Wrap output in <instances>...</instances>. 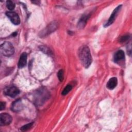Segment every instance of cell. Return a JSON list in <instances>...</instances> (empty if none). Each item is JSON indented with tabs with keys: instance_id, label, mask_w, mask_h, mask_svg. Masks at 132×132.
<instances>
[{
	"instance_id": "8fae6325",
	"label": "cell",
	"mask_w": 132,
	"mask_h": 132,
	"mask_svg": "<svg viewBox=\"0 0 132 132\" xmlns=\"http://www.w3.org/2000/svg\"><path fill=\"white\" fill-rule=\"evenodd\" d=\"M56 24L55 23H52L50 24L46 28H45V30L43 31L42 32V35L43 34V36H46V35L50 34L52 31H54L55 29H56L57 26H56Z\"/></svg>"
},
{
	"instance_id": "4fadbf2b",
	"label": "cell",
	"mask_w": 132,
	"mask_h": 132,
	"mask_svg": "<svg viewBox=\"0 0 132 132\" xmlns=\"http://www.w3.org/2000/svg\"><path fill=\"white\" fill-rule=\"evenodd\" d=\"M72 89V86L70 85H68L67 86H66L65 87V88L63 89V91H62V92H61L62 95H67V94H68L70 92V91H71Z\"/></svg>"
},
{
	"instance_id": "7a4b0ae2",
	"label": "cell",
	"mask_w": 132,
	"mask_h": 132,
	"mask_svg": "<svg viewBox=\"0 0 132 132\" xmlns=\"http://www.w3.org/2000/svg\"><path fill=\"white\" fill-rule=\"evenodd\" d=\"M14 48L9 42H5L1 45V53L3 55L9 57L13 54Z\"/></svg>"
},
{
	"instance_id": "7c38bea8",
	"label": "cell",
	"mask_w": 132,
	"mask_h": 132,
	"mask_svg": "<svg viewBox=\"0 0 132 132\" xmlns=\"http://www.w3.org/2000/svg\"><path fill=\"white\" fill-rule=\"evenodd\" d=\"M89 16H90V14H89L83 15L78 23V27L80 28H83L85 26L86 22L88 19H89Z\"/></svg>"
},
{
	"instance_id": "9a60e30c",
	"label": "cell",
	"mask_w": 132,
	"mask_h": 132,
	"mask_svg": "<svg viewBox=\"0 0 132 132\" xmlns=\"http://www.w3.org/2000/svg\"><path fill=\"white\" fill-rule=\"evenodd\" d=\"M33 125V123H28V124H27L24 126H23L21 128V131H26L27 130H28L29 129H30L32 126Z\"/></svg>"
},
{
	"instance_id": "30bf717a",
	"label": "cell",
	"mask_w": 132,
	"mask_h": 132,
	"mask_svg": "<svg viewBox=\"0 0 132 132\" xmlns=\"http://www.w3.org/2000/svg\"><path fill=\"white\" fill-rule=\"evenodd\" d=\"M118 80L117 77H113L110 78V79L108 81L106 86L107 88L110 90L113 89L117 85Z\"/></svg>"
},
{
	"instance_id": "9c48e42d",
	"label": "cell",
	"mask_w": 132,
	"mask_h": 132,
	"mask_svg": "<svg viewBox=\"0 0 132 132\" xmlns=\"http://www.w3.org/2000/svg\"><path fill=\"white\" fill-rule=\"evenodd\" d=\"M27 55L26 53H23L20 57L19 60L18 67L19 68H22L24 67L27 63Z\"/></svg>"
},
{
	"instance_id": "3957f363",
	"label": "cell",
	"mask_w": 132,
	"mask_h": 132,
	"mask_svg": "<svg viewBox=\"0 0 132 132\" xmlns=\"http://www.w3.org/2000/svg\"><path fill=\"white\" fill-rule=\"evenodd\" d=\"M4 93L8 96L11 97H14L20 93V90L16 87L11 86L7 87L5 89Z\"/></svg>"
},
{
	"instance_id": "277c9868",
	"label": "cell",
	"mask_w": 132,
	"mask_h": 132,
	"mask_svg": "<svg viewBox=\"0 0 132 132\" xmlns=\"http://www.w3.org/2000/svg\"><path fill=\"white\" fill-rule=\"evenodd\" d=\"M12 121L11 116L7 113H2L0 114V125L5 126L9 125Z\"/></svg>"
},
{
	"instance_id": "6da1fadb",
	"label": "cell",
	"mask_w": 132,
	"mask_h": 132,
	"mask_svg": "<svg viewBox=\"0 0 132 132\" xmlns=\"http://www.w3.org/2000/svg\"><path fill=\"white\" fill-rule=\"evenodd\" d=\"M79 59L83 65L86 68H88L92 62V56L89 47L87 46L81 47L78 51Z\"/></svg>"
},
{
	"instance_id": "e0dca14e",
	"label": "cell",
	"mask_w": 132,
	"mask_h": 132,
	"mask_svg": "<svg viewBox=\"0 0 132 132\" xmlns=\"http://www.w3.org/2000/svg\"><path fill=\"white\" fill-rule=\"evenodd\" d=\"M129 36L128 35L122 36L120 38V42H125L127 41L129 39Z\"/></svg>"
},
{
	"instance_id": "8992f818",
	"label": "cell",
	"mask_w": 132,
	"mask_h": 132,
	"mask_svg": "<svg viewBox=\"0 0 132 132\" xmlns=\"http://www.w3.org/2000/svg\"><path fill=\"white\" fill-rule=\"evenodd\" d=\"M6 14L13 24L18 25L20 23L19 16L16 12L13 11H8L6 13Z\"/></svg>"
},
{
	"instance_id": "52a82bcc",
	"label": "cell",
	"mask_w": 132,
	"mask_h": 132,
	"mask_svg": "<svg viewBox=\"0 0 132 132\" xmlns=\"http://www.w3.org/2000/svg\"><path fill=\"white\" fill-rule=\"evenodd\" d=\"M125 59L124 52L122 50H119L117 51L114 56V61L120 64V63L123 62Z\"/></svg>"
},
{
	"instance_id": "2e32d148",
	"label": "cell",
	"mask_w": 132,
	"mask_h": 132,
	"mask_svg": "<svg viewBox=\"0 0 132 132\" xmlns=\"http://www.w3.org/2000/svg\"><path fill=\"white\" fill-rule=\"evenodd\" d=\"M57 76H58L59 80L60 81H63V78H64V72H63V70L61 69L58 71V72L57 73Z\"/></svg>"
},
{
	"instance_id": "5b68a950",
	"label": "cell",
	"mask_w": 132,
	"mask_h": 132,
	"mask_svg": "<svg viewBox=\"0 0 132 132\" xmlns=\"http://www.w3.org/2000/svg\"><path fill=\"white\" fill-rule=\"evenodd\" d=\"M121 7H122V5H119L118 6V7H117L114 9V10L113 11L112 14H111L110 18H109L108 21L107 22V23L104 25V27H108L109 26H110V25H111L113 22L114 21L117 16L118 15L120 10H121Z\"/></svg>"
},
{
	"instance_id": "5bb4252c",
	"label": "cell",
	"mask_w": 132,
	"mask_h": 132,
	"mask_svg": "<svg viewBox=\"0 0 132 132\" xmlns=\"http://www.w3.org/2000/svg\"><path fill=\"white\" fill-rule=\"evenodd\" d=\"M6 6L10 10H12L15 8V4L12 1L8 0L6 2Z\"/></svg>"
},
{
	"instance_id": "ba28073f",
	"label": "cell",
	"mask_w": 132,
	"mask_h": 132,
	"mask_svg": "<svg viewBox=\"0 0 132 132\" xmlns=\"http://www.w3.org/2000/svg\"><path fill=\"white\" fill-rule=\"evenodd\" d=\"M23 108V105L21 101L20 100H18L12 104L11 109L14 112H18L22 110Z\"/></svg>"
},
{
	"instance_id": "ac0fdd59",
	"label": "cell",
	"mask_w": 132,
	"mask_h": 132,
	"mask_svg": "<svg viewBox=\"0 0 132 132\" xmlns=\"http://www.w3.org/2000/svg\"><path fill=\"white\" fill-rule=\"evenodd\" d=\"M5 103L1 102L0 103V110H2L4 109H5Z\"/></svg>"
}]
</instances>
